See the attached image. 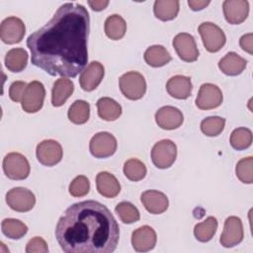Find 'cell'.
Wrapping results in <instances>:
<instances>
[{
	"mask_svg": "<svg viewBox=\"0 0 253 253\" xmlns=\"http://www.w3.org/2000/svg\"><path fill=\"white\" fill-rule=\"evenodd\" d=\"M90 17L79 3H64L27 39L32 63L51 76L76 77L87 65Z\"/></svg>",
	"mask_w": 253,
	"mask_h": 253,
	"instance_id": "1",
	"label": "cell"
},
{
	"mask_svg": "<svg viewBox=\"0 0 253 253\" xmlns=\"http://www.w3.org/2000/svg\"><path fill=\"white\" fill-rule=\"evenodd\" d=\"M55 237L66 253H112L119 243L120 227L106 206L88 200L65 210L56 223Z\"/></svg>",
	"mask_w": 253,
	"mask_h": 253,
	"instance_id": "2",
	"label": "cell"
},
{
	"mask_svg": "<svg viewBox=\"0 0 253 253\" xmlns=\"http://www.w3.org/2000/svg\"><path fill=\"white\" fill-rule=\"evenodd\" d=\"M119 86L123 95L129 100H139L146 92L144 77L136 71L123 74L119 79Z\"/></svg>",
	"mask_w": 253,
	"mask_h": 253,
	"instance_id": "3",
	"label": "cell"
},
{
	"mask_svg": "<svg viewBox=\"0 0 253 253\" xmlns=\"http://www.w3.org/2000/svg\"><path fill=\"white\" fill-rule=\"evenodd\" d=\"M3 171L11 180H24L30 174V164L23 154L11 152L3 159Z\"/></svg>",
	"mask_w": 253,
	"mask_h": 253,
	"instance_id": "4",
	"label": "cell"
},
{
	"mask_svg": "<svg viewBox=\"0 0 253 253\" xmlns=\"http://www.w3.org/2000/svg\"><path fill=\"white\" fill-rule=\"evenodd\" d=\"M177 157V146L170 139H162L156 142L151 149V160L159 169L172 166Z\"/></svg>",
	"mask_w": 253,
	"mask_h": 253,
	"instance_id": "5",
	"label": "cell"
},
{
	"mask_svg": "<svg viewBox=\"0 0 253 253\" xmlns=\"http://www.w3.org/2000/svg\"><path fill=\"white\" fill-rule=\"evenodd\" d=\"M198 31L202 37L203 43L206 49L210 52H216L221 49L225 44L226 38L223 31L213 23L205 22L202 23Z\"/></svg>",
	"mask_w": 253,
	"mask_h": 253,
	"instance_id": "6",
	"label": "cell"
},
{
	"mask_svg": "<svg viewBox=\"0 0 253 253\" xmlns=\"http://www.w3.org/2000/svg\"><path fill=\"white\" fill-rule=\"evenodd\" d=\"M116 137L107 131L96 133L90 140L89 149L91 154L96 158H107L112 156L117 150Z\"/></svg>",
	"mask_w": 253,
	"mask_h": 253,
	"instance_id": "7",
	"label": "cell"
},
{
	"mask_svg": "<svg viewBox=\"0 0 253 253\" xmlns=\"http://www.w3.org/2000/svg\"><path fill=\"white\" fill-rule=\"evenodd\" d=\"M6 203L16 211L26 212L34 208L36 197L32 191L23 187H16L6 194Z\"/></svg>",
	"mask_w": 253,
	"mask_h": 253,
	"instance_id": "8",
	"label": "cell"
},
{
	"mask_svg": "<svg viewBox=\"0 0 253 253\" xmlns=\"http://www.w3.org/2000/svg\"><path fill=\"white\" fill-rule=\"evenodd\" d=\"M45 97L44 86L40 81H32L28 84L21 102L22 108L27 113H37L42 108Z\"/></svg>",
	"mask_w": 253,
	"mask_h": 253,
	"instance_id": "9",
	"label": "cell"
},
{
	"mask_svg": "<svg viewBox=\"0 0 253 253\" xmlns=\"http://www.w3.org/2000/svg\"><path fill=\"white\" fill-rule=\"evenodd\" d=\"M36 154L41 164L51 167L60 162L63 151L59 142L53 139H45L38 144Z\"/></svg>",
	"mask_w": 253,
	"mask_h": 253,
	"instance_id": "10",
	"label": "cell"
},
{
	"mask_svg": "<svg viewBox=\"0 0 253 253\" xmlns=\"http://www.w3.org/2000/svg\"><path fill=\"white\" fill-rule=\"evenodd\" d=\"M26 33L24 22L17 17L4 19L0 26V38L3 42L14 44L20 42Z\"/></svg>",
	"mask_w": 253,
	"mask_h": 253,
	"instance_id": "11",
	"label": "cell"
},
{
	"mask_svg": "<svg viewBox=\"0 0 253 253\" xmlns=\"http://www.w3.org/2000/svg\"><path fill=\"white\" fill-rule=\"evenodd\" d=\"M173 47L178 56L186 61L193 62L199 57V50L194 37L187 33H180L173 39Z\"/></svg>",
	"mask_w": 253,
	"mask_h": 253,
	"instance_id": "12",
	"label": "cell"
},
{
	"mask_svg": "<svg viewBox=\"0 0 253 253\" xmlns=\"http://www.w3.org/2000/svg\"><path fill=\"white\" fill-rule=\"evenodd\" d=\"M222 100L221 90L216 85L205 83L200 87L196 98V106L201 110H211L219 107Z\"/></svg>",
	"mask_w": 253,
	"mask_h": 253,
	"instance_id": "13",
	"label": "cell"
},
{
	"mask_svg": "<svg viewBox=\"0 0 253 253\" xmlns=\"http://www.w3.org/2000/svg\"><path fill=\"white\" fill-rule=\"evenodd\" d=\"M244 232L242 221L237 216H229L224 221L223 231L220 235L219 242L225 248L238 245L243 240Z\"/></svg>",
	"mask_w": 253,
	"mask_h": 253,
	"instance_id": "14",
	"label": "cell"
},
{
	"mask_svg": "<svg viewBox=\"0 0 253 253\" xmlns=\"http://www.w3.org/2000/svg\"><path fill=\"white\" fill-rule=\"evenodd\" d=\"M225 20L231 25L245 21L249 13V3L246 0H225L222 4Z\"/></svg>",
	"mask_w": 253,
	"mask_h": 253,
	"instance_id": "15",
	"label": "cell"
},
{
	"mask_svg": "<svg viewBox=\"0 0 253 253\" xmlns=\"http://www.w3.org/2000/svg\"><path fill=\"white\" fill-rule=\"evenodd\" d=\"M105 74L104 66L98 61H92L81 72L79 83L84 91L90 92L98 87Z\"/></svg>",
	"mask_w": 253,
	"mask_h": 253,
	"instance_id": "16",
	"label": "cell"
},
{
	"mask_svg": "<svg viewBox=\"0 0 253 253\" xmlns=\"http://www.w3.org/2000/svg\"><path fill=\"white\" fill-rule=\"evenodd\" d=\"M156 232L149 225H143L135 229L131 234V244L137 252H147L156 244Z\"/></svg>",
	"mask_w": 253,
	"mask_h": 253,
	"instance_id": "17",
	"label": "cell"
},
{
	"mask_svg": "<svg viewBox=\"0 0 253 253\" xmlns=\"http://www.w3.org/2000/svg\"><path fill=\"white\" fill-rule=\"evenodd\" d=\"M184 121L182 112L172 106H165L160 108L155 114V122L163 129L178 128Z\"/></svg>",
	"mask_w": 253,
	"mask_h": 253,
	"instance_id": "18",
	"label": "cell"
},
{
	"mask_svg": "<svg viewBox=\"0 0 253 253\" xmlns=\"http://www.w3.org/2000/svg\"><path fill=\"white\" fill-rule=\"evenodd\" d=\"M140 201L145 210L152 214L164 212L169 206L168 198L162 192L156 190H147L140 196Z\"/></svg>",
	"mask_w": 253,
	"mask_h": 253,
	"instance_id": "19",
	"label": "cell"
},
{
	"mask_svg": "<svg viewBox=\"0 0 253 253\" xmlns=\"http://www.w3.org/2000/svg\"><path fill=\"white\" fill-rule=\"evenodd\" d=\"M192 89L193 85L191 78L184 75H175L166 83V90L168 94L179 100L188 99L192 94Z\"/></svg>",
	"mask_w": 253,
	"mask_h": 253,
	"instance_id": "20",
	"label": "cell"
},
{
	"mask_svg": "<svg viewBox=\"0 0 253 253\" xmlns=\"http://www.w3.org/2000/svg\"><path fill=\"white\" fill-rule=\"evenodd\" d=\"M97 190L105 198H115L121 192V185L117 178L106 171L100 172L96 176Z\"/></svg>",
	"mask_w": 253,
	"mask_h": 253,
	"instance_id": "21",
	"label": "cell"
},
{
	"mask_svg": "<svg viewBox=\"0 0 253 253\" xmlns=\"http://www.w3.org/2000/svg\"><path fill=\"white\" fill-rule=\"evenodd\" d=\"M247 65L246 59L234 51L226 53L218 62L219 69L226 75L236 76L243 72Z\"/></svg>",
	"mask_w": 253,
	"mask_h": 253,
	"instance_id": "22",
	"label": "cell"
},
{
	"mask_svg": "<svg viewBox=\"0 0 253 253\" xmlns=\"http://www.w3.org/2000/svg\"><path fill=\"white\" fill-rule=\"evenodd\" d=\"M74 91V84L70 79L59 78L53 83L51 90V103L54 107L62 106L66 100L72 95Z\"/></svg>",
	"mask_w": 253,
	"mask_h": 253,
	"instance_id": "23",
	"label": "cell"
},
{
	"mask_svg": "<svg viewBox=\"0 0 253 253\" xmlns=\"http://www.w3.org/2000/svg\"><path fill=\"white\" fill-rule=\"evenodd\" d=\"M97 109L99 117L107 122L116 121L122 115L121 105L109 97L100 98L97 101Z\"/></svg>",
	"mask_w": 253,
	"mask_h": 253,
	"instance_id": "24",
	"label": "cell"
},
{
	"mask_svg": "<svg viewBox=\"0 0 253 253\" xmlns=\"http://www.w3.org/2000/svg\"><path fill=\"white\" fill-rule=\"evenodd\" d=\"M172 59L168 50L162 45H151L144 52L145 62L152 67H161L166 65Z\"/></svg>",
	"mask_w": 253,
	"mask_h": 253,
	"instance_id": "25",
	"label": "cell"
},
{
	"mask_svg": "<svg viewBox=\"0 0 253 253\" xmlns=\"http://www.w3.org/2000/svg\"><path fill=\"white\" fill-rule=\"evenodd\" d=\"M153 12L157 19L161 21H171L176 18L179 12L178 0H156Z\"/></svg>",
	"mask_w": 253,
	"mask_h": 253,
	"instance_id": "26",
	"label": "cell"
},
{
	"mask_svg": "<svg viewBox=\"0 0 253 253\" xmlns=\"http://www.w3.org/2000/svg\"><path fill=\"white\" fill-rule=\"evenodd\" d=\"M28 63V52L21 47L10 49L5 56V66L9 71L21 72Z\"/></svg>",
	"mask_w": 253,
	"mask_h": 253,
	"instance_id": "27",
	"label": "cell"
},
{
	"mask_svg": "<svg viewBox=\"0 0 253 253\" xmlns=\"http://www.w3.org/2000/svg\"><path fill=\"white\" fill-rule=\"evenodd\" d=\"M126 31V21L118 14L109 16L105 21V33L111 40H121Z\"/></svg>",
	"mask_w": 253,
	"mask_h": 253,
	"instance_id": "28",
	"label": "cell"
},
{
	"mask_svg": "<svg viewBox=\"0 0 253 253\" xmlns=\"http://www.w3.org/2000/svg\"><path fill=\"white\" fill-rule=\"evenodd\" d=\"M217 229V220L213 216H208L204 221L195 225V237L201 242L210 241Z\"/></svg>",
	"mask_w": 253,
	"mask_h": 253,
	"instance_id": "29",
	"label": "cell"
},
{
	"mask_svg": "<svg viewBox=\"0 0 253 253\" xmlns=\"http://www.w3.org/2000/svg\"><path fill=\"white\" fill-rule=\"evenodd\" d=\"M68 119L75 125L85 124L90 117V105L86 101L76 100L68 110Z\"/></svg>",
	"mask_w": 253,
	"mask_h": 253,
	"instance_id": "30",
	"label": "cell"
},
{
	"mask_svg": "<svg viewBox=\"0 0 253 253\" xmlns=\"http://www.w3.org/2000/svg\"><path fill=\"white\" fill-rule=\"evenodd\" d=\"M4 235L11 239H20L28 232V226L19 219L5 218L1 223Z\"/></svg>",
	"mask_w": 253,
	"mask_h": 253,
	"instance_id": "31",
	"label": "cell"
},
{
	"mask_svg": "<svg viewBox=\"0 0 253 253\" xmlns=\"http://www.w3.org/2000/svg\"><path fill=\"white\" fill-rule=\"evenodd\" d=\"M124 174L128 180L137 182L145 177L146 167L140 160L136 158H130L125 162Z\"/></svg>",
	"mask_w": 253,
	"mask_h": 253,
	"instance_id": "32",
	"label": "cell"
},
{
	"mask_svg": "<svg viewBox=\"0 0 253 253\" xmlns=\"http://www.w3.org/2000/svg\"><path fill=\"white\" fill-rule=\"evenodd\" d=\"M252 143V131L247 127H237L230 134V144L236 150H244Z\"/></svg>",
	"mask_w": 253,
	"mask_h": 253,
	"instance_id": "33",
	"label": "cell"
},
{
	"mask_svg": "<svg viewBox=\"0 0 253 253\" xmlns=\"http://www.w3.org/2000/svg\"><path fill=\"white\" fill-rule=\"evenodd\" d=\"M116 213L124 223L130 224L140 218L138 210L129 202H121L115 208Z\"/></svg>",
	"mask_w": 253,
	"mask_h": 253,
	"instance_id": "34",
	"label": "cell"
},
{
	"mask_svg": "<svg viewBox=\"0 0 253 253\" xmlns=\"http://www.w3.org/2000/svg\"><path fill=\"white\" fill-rule=\"evenodd\" d=\"M237 178L245 184L253 183V157L248 156L240 159L235 168Z\"/></svg>",
	"mask_w": 253,
	"mask_h": 253,
	"instance_id": "35",
	"label": "cell"
},
{
	"mask_svg": "<svg viewBox=\"0 0 253 253\" xmlns=\"http://www.w3.org/2000/svg\"><path fill=\"white\" fill-rule=\"evenodd\" d=\"M225 120L220 117H209L202 121L201 130L208 136H216L224 128Z\"/></svg>",
	"mask_w": 253,
	"mask_h": 253,
	"instance_id": "36",
	"label": "cell"
},
{
	"mask_svg": "<svg viewBox=\"0 0 253 253\" xmlns=\"http://www.w3.org/2000/svg\"><path fill=\"white\" fill-rule=\"evenodd\" d=\"M90 191V182L86 176L80 175L75 177L69 185V193L71 196L80 198L86 196Z\"/></svg>",
	"mask_w": 253,
	"mask_h": 253,
	"instance_id": "37",
	"label": "cell"
},
{
	"mask_svg": "<svg viewBox=\"0 0 253 253\" xmlns=\"http://www.w3.org/2000/svg\"><path fill=\"white\" fill-rule=\"evenodd\" d=\"M28 84L24 81H15L10 85L9 97L14 102H22Z\"/></svg>",
	"mask_w": 253,
	"mask_h": 253,
	"instance_id": "38",
	"label": "cell"
},
{
	"mask_svg": "<svg viewBox=\"0 0 253 253\" xmlns=\"http://www.w3.org/2000/svg\"><path fill=\"white\" fill-rule=\"evenodd\" d=\"M27 253H47L48 247L44 239L42 237L36 236L29 240L26 246Z\"/></svg>",
	"mask_w": 253,
	"mask_h": 253,
	"instance_id": "39",
	"label": "cell"
},
{
	"mask_svg": "<svg viewBox=\"0 0 253 253\" xmlns=\"http://www.w3.org/2000/svg\"><path fill=\"white\" fill-rule=\"evenodd\" d=\"M239 44L244 51L248 52L249 54H252L253 53V35L251 33L243 35L240 38Z\"/></svg>",
	"mask_w": 253,
	"mask_h": 253,
	"instance_id": "40",
	"label": "cell"
},
{
	"mask_svg": "<svg viewBox=\"0 0 253 253\" xmlns=\"http://www.w3.org/2000/svg\"><path fill=\"white\" fill-rule=\"evenodd\" d=\"M188 4L193 11H200L206 8L210 4V1L209 0L207 1L206 0H189Z\"/></svg>",
	"mask_w": 253,
	"mask_h": 253,
	"instance_id": "41",
	"label": "cell"
},
{
	"mask_svg": "<svg viewBox=\"0 0 253 253\" xmlns=\"http://www.w3.org/2000/svg\"><path fill=\"white\" fill-rule=\"evenodd\" d=\"M88 4L92 8V10L99 12L104 10L109 5V1L108 0H93V1L89 0Z\"/></svg>",
	"mask_w": 253,
	"mask_h": 253,
	"instance_id": "42",
	"label": "cell"
}]
</instances>
